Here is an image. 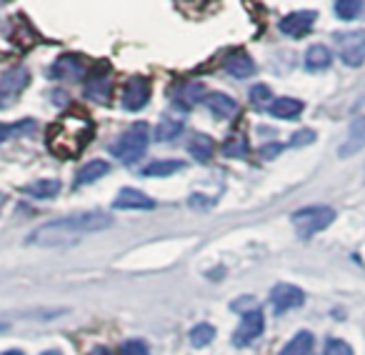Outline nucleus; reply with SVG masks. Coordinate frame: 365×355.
I'll return each instance as SVG.
<instances>
[{"label": "nucleus", "instance_id": "1", "mask_svg": "<svg viewBox=\"0 0 365 355\" xmlns=\"http://www.w3.org/2000/svg\"><path fill=\"white\" fill-rule=\"evenodd\" d=\"M113 218L108 213H73L66 218H56L43 223L41 228H36L28 238V245H38V248H68V245H76L78 240L88 238L93 233H101V230L110 228Z\"/></svg>", "mask_w": 365, "mask_h": 355}, {"label": "nucleus", "instance_id": "2", "mask_svg": "<svg viewBox=\"0 0 365 355\" xmlns=\"http://www.w3.org/2000/svg\"><path fill=\"white\" fill-rule=\"evenodd\" d=\"M93 125L91 120L81 115H66L63 120H58L51 128L48 135V145L56 155L61 158H76L81 150H86V145L91 143Z\"/></svg>", "mask_w": 365, "mask_h": 355}, {"label": "nucleus", "instance_id": "3", "mask_svg": "<svg viewBox=\"0 0 365 355\" xmlns=\"http://www.w3.org/2000/svg\"><path fill=\"white\" fill-rule=\"evenodd\" d=\"M148 143H150V128H148L145 123H133V125L113 143L110 153L123 165H133V163H138L145 155Z\"/></svg>", "mask_w": 365, "mask_h": 355}, {"label": "nucleus", "instance_id": "4", "mask_svg": "<svg viewBox=\"0 0 365 355\" xmlns=\"http://www.w3.org/2000/svg\"><path fill=\"white\" fill-rule=\"evenodd\" d=\"M335 220V210L328 205H308V208H300L293 213L290 223L298 230L300 238H313L315 233L325 230Z\"/></svg>", "mask_w": 365, "mask_h": 355}, {"label": "nucleus", "instance_id": "5", "mask_svg": "<svg viewBox=\"0 0 365 355\" xmlns=\"http://www.w3.org/2000/svg\"><path fill=\"white\" fill-rule=\"evenodd\" d=\"M338 58L348 68H360L365 63V31H348L335 36Z\"/></svg>", "mask_w": 365, "mask_h": 355}, {"label": "nucleus", "instance_id": "6", "mask_svg": "<svg viewBox=\"0 0 365 355\" xmlns=\"http://www.w3.org/2000/svg\"><path fill=\"white\" fill-rule=\"evenodd\" d=\"M265 330V313L260 308H250L243 313V318H240L238 328H235L233 333V345L235 348H248V345H253L255 340L263 335Z\"/></svg>", "mask_w": 365, "mask_h": 355}, {"label": "nucleus", "instance_id": "7", "mask_svg": "<svg viewBox=\"0 0 365 355\" xmlns=\"http://www.w3.org/2000/svg\"><path fill=\"white\" fill-rule=\"evenodd\" d=\"M31 83L28 68H13L0 76V108H11Z\"/></svg>", "mask_w": 365, "mask_h": 355}, {"label": "nucleus", "instance_id": "8", "mask_svg": "<svg viewBox=\"0 0 365 355\" xmlns=\"http://www.w3.org/2000/svg\"><path fill=\"white\" fill-rule=\"evenodd\" d=\"M150 93L153 86L148 78L143 76H133L125 81V88H123V108L130 113H138L150 103Z\"/></svg>", "mask_w": 365, "mask_h": 355}, {"label": "nucleus", "instance_id": "9", "mask_svg": "<svg viewBox=\"0 0 365 355\" xmlns=\"http://www.w3.org/2000/svg\"><path fill=\"white\" fill-rule=\"evenodd\" d=\"M270 300H273V308L278 315L288 313V310H295L305 303V293L298 288V285L290 283H278L270 293Z\"/></svg>", "mask_w": 365, "mask_h": 355}, {"label": "nucleus", "instance_id": "10", "mask_svg": "<svg viewBox=\"0 0 365 355\" xmlns=\"http://www.w3.org/2000/svg\"><path fill=\"white\" fill-rule=\"evenodd\" d=\"M83 91L91 101L96 103H108L110 101V93H113V76L103 68H96L91 76H86L83 81Z\"/></svg>", "mask_w": 365, "mask_h": 355}, {"label": "nucleus", "instance_id": "11", "mask_svg": "<svg viewBox=\"0 0 365 355\" xmlns=\"http://www.w3.org/2000/svg\"><path fill=\"white\" fill-rule=\"evenodd\" d=\"M315 18H318L315 11H295L278 23V31L288 38H303L305 33H310V28L315 26Z\"/></svg>", "mask_w": 365, "mask_h": 355}, {"label": "nucleus", "instance_id": "12", "mask_svg": "<svg viewBox=\"0 0 365 355\" xmlns=\"http://www.w3.org/2000/svg\"><path fill=\"white\" fill-rule=\"evenodd\" d=\"M203 101H205V88L203 83H195V81L180 83L175 88V93H173V103H175L178 110H190V108H195Z\"/></svg>", "mask_w": 365, "mask_h": 355}, {"label": "nucleus", "instance_id": "13", "mask_svg": "<svg viewBox=\"0 0 365 355\" xmlns=\"http://www.w3.org/2000/svg\"><path fill=\"white\" fill-rule=\"evenodd\" d=\"M155 205L158 203L150 195H145L138 188H123L118 193V198L113 200V208L115 210H153Z\"/></svg>", "mask_w": 365, "mask_h": 355}, {"label": "nucleus", "instance_id": "14", "mask_svg": "<svg viewBox=\"0 0 365 355\" xmlns=\"http://www.w3.org/2000/svg\"><path fill=\"white\" fill-rule=\"evenodd\" d=\"M365 148V115H360L358 120H353V125L348 128V135L340 143L338 155L340 158H353L355 153H360Z\"/></svg>", "mask_w": 365, "mask_h": 355}, {"label": "nucleus", "instance_id": "15", "mask_svg": "<svg viewBox=\"0 0 365 355\" xmlns=\"http://www.w3.org/2000/svg\"><path fill=\"white\" fill-rule=\"evenodd\" d=\"M51 78L56 81H81L83 78V63L78 56H61L51 68Z\"/></svg>", "mask_w": 365, "mask_h": 355}, {"label": "nucleus", "instance_id": "16", "mask_svg": "<svg viewBox=\"0 0 365 355\" xmlns=\"http://www.w3.org/2000/svg\"><path fill=\"white\" fill-rule=\"evenodd\" d=\"M203 103L215 118H220V120H230V118H235V113H238V103L230 96H225V93H208Z\"/></svg>", "mask_w": 365, "mask_h": 355}, {"label": "nucleus", "instance_id": "17", "mask_svg": "<svg viewBox=\"0 0 365 355\" xmlns=\"http://www.w3.org/2000/svg\"><path fill=\"white\" fill-rule=\"evenodd\" d=\"M225 71L233 78H238V81H245V78L255 76V61L245 51H235L225 58Z\"/></svg>", "mask_w": 365, "mask_h": 355}, {"label": "nucleus", "instance_id": "18", "mask_svg": "<svg viewBox=\"0 0 365 355\" xmlns=\"http://www.w3.org/2000/svg\"><path fill=\"white\" fill-rule=\"evenodd\" d=\"M305 71L308 73H323L330 68V63H333V53H330L328 46H323V43H315V46H310L308 51H305Z\"/></svg>", "mask_w": 365, "mask_h": 355}, {"label": "nucleus", "instance_id": "19", "mask_svg": "<svg viewBox=\"0 0 365 355\" xmlns=\"http://www.w3.org/2000/svg\"><path fill=\"white\" fill-rule=\"evenodd\" d=\"M303 101H298V98H290V96H283V98H275L273 103L268 106V113L273 118H278V120H295V118H300V113H303Z\"/></svg>", "mask_w": 365, "mask_h": 355}, {"label": "nucleus", "instance_id": "20", "mask_svg": "<svg viewBox=\"0 0 365 355\" xmlns=\"http://www.w3.org/2000/svg\"><path fill=\"white\" fill-rule=\"evenodd\" d=\"M108 173H110V163L108 160H101V158H96V160H88L86 165L78 170L76 175V188H81V185H93L98 183L101 178H106Z\"/></svg>", "mask_w": 365, "mask_h": 355}, {"label": "nucleus", "instance_id": "21", "mask_svg": "<svg viewBox=\"0 0 365 355\" xmlns=\"http://www.w3.org/2000/svg\"><path fill=\"white\" fill-rule=\"evenodd\" d=\"M23 193L31 195V198H36V200H51L61 193V180H56V178L33 180V183H28L26 188H23Z\"/></svg>", "mask_w": 365, "mask_h": 355}, {"label": "nucleus", "instance_id": "22", "mask_svg": "<svg viewBox=\"0 0 365 355\" xmlns=\"http://www.w3.org/2000/svg\"><path fill=\"white\" fill-rule=\"evenodd\" d=\"M188 153L193 155V160L210 163V158H213V153H215V140L210 135H205V133H195L188 140Z\"/></svg>", "mask_w": 365, "mask_h": 355}, {"label": "nucleus", "instance_id": "23", "mask_svg": "<svg viewBox=\"0 0 365 355\" xmlns=\"http://www.w3.org/2000/svg\"><path fill=\"white\" fill-rule=\"evenodd\" d=\"M313 345H315V338L310 330H298L288 343L283 345L278 355H310L313 353Z\"/></svg>", "mask_w": 365, "mask_h": 355}, {"label": "nucleus", "instance_id": "24", "mask_svg": "<svg viewBox=\"0 0 365 355\" xmlns=\"http://www.w3.org/2000/svg\"><path fill=\"white\" fill-rule=\"evenodd\" d=\"M182 128H185V120H182L180 115H163V120L158 123V128H155V140L158 143L175 140L182 133Z\"/></svg>", "mask_w": 365, "mask_h": 355}, {"label": "nucleus", "instance_id": "25", "mask_svg": "<svg viewBox=\"0 0 365 355\" xmlns=\"http://www.w3.org/2000/svg\"><path fill=\"white\" fill-rule=\"evenodd\" d=\"M185 163L182 160H153L143 168V175L145 178H168V175H175L178 170H182Z\"/></svg>", "mask_w": 365, "mask_h": 355}, {"label": "nucleus", "instance_id": "26", "mask_svg": "<svg viewBox=\"0 0 365 355\" xmlns=\"http://www.w3.org/2000/svg\"><path fill=\"white\" fill-rule=\"evenodd\" d=\"M248 153H250V143L243 133H233V135L223 143V155H228V158H245Z\"/></svg>", "mask_w": 365, "mask_h": 355}, {"label": "nucleus", "instance_id": "27", "mask_svg": "<svg viewBox=\"0 0 365 355\" xmlns=\"http://www.w3.org/2000/svg\"><path fill=\"white\" fill-rule=\"evenodd\" d=\"M188 335H190V345H193V348H208L215 340V328L210 323H198L190 328Z\"/></svg>", "mask_w": 365, "mask_h": 355}, {"label": "nucleus", "instance_id": "28", "mask_svg": "<svg viewBox=\"0 0 365 355\" xmlns=\"http://www.w3.org/2000/svg\"><path fill=\"white\" fill-rule=\"evenodd\" d=\"M363 11V0H335V16L340 21H355Z\"/></svg>", "mask_w": 365, "mask_h": 355}, {"label": "nucleus", "instance_id": "29", "mask_svg": "<svg viewBox=\"0 0 365 355\" xmlns=\"http://www.w3.org/2000/svg\"><path fill=\"white\" fill-rule=\"evenodd\" d=\"M250 103L255 108H268L273 103V91L268 86H263V83H258V86L250 88Z\"/></svg>", "mask_w": 365, "mask_h": 355}, {"label": "nucleus", "instance_id": "30", "mask_svg": "<svg viewBox=\"0 0 365 355\" xmlns=\"http://www.w3.org/2000/svg\"><path fill=\"white\" fill-rule=\"evenodd\" d=\"M36 128V120H23V123H0V143L8 140L11 135H16V133H26V130H33Z\"/></svg>", "mask_w": 365, "mask_h": 355}, {"label": "nucleus", "instance_id": "31", "mask_svg": "<svg viewBox=\"0 0 365 355\" xmlns=\"http://www.w3.org/2000/svg\"><path fill=\"white\" fill-rule=\"evenodd\" d=\"M120 355H150V348H148L145 340L140 338H130L120 345Z\"/></svg>", "mask_w": 365, "mask_h": 355}, {"label": "nucleus", "instance_id": "32", "mask_svg": "<svg viewBox=\"0 0 365 355\" xmlns=\"http://www.w3.org/2000/svg\"><path fill=\"white\" fill-rule=\"evenodd\" d=\"M323 355H353V348H350V345L345 343V340H340V338H328Z\"/></svg>", "mask_w": 365, "mask_h": 355}, {"label": "nucleus", "instance_id": "33", "mask_svg": "<svg viewBox=\"0 0 365 355\" xmlns=\"http://www.w3.org/2000/svg\"><path fill=\"white\" fill-rule=\"evenodd\" d=\"M310 143H315V130L305 128V130L293 133V138H290L288 145H290V148H303V145H310Z\"/></svg>", "mask_w": 365, "mask_h": 355}, {"label": "nucleus", "instance_id": "34", "mask_svg": "<svg viewBox=\"0 0 365 355\" xmlns=\"http://www.w3.org/2000/svg\"><path fill=\"white\" fill-rule=\"evenodd\" d=\"M280 153H283V145H280V143H268V145L260 148V155H263L265 160H273V158H278Z\"/></svg>", "mask_w": 365, "mask_h": 355}, {"label": "nucleus", "instance_id": "35", "mask_svg": "<svg viewBox=\"0 0 365 355\" xmlns=\"http://www.w3.org/2000/svg\"><path fill=\"white\" fill-rule=\"evenodd\" d=\"M88 355H113V350L106 348V345H96V348H93Z\"/></svg>", "mask_w": 365, "mask_h": 355}, {"label": "nucleus", "instance_id": "36", "mask_svg": "<svg viewBox=\"0 0 365 355\" xmlns=\"http://www.w3.org/2000/svg\"><path fill=\"white\" fill-rule=\"evenodd\" d=\"M0 355H26L23 350H6V353H0Z\"/></svg>", "mask_w": 365, "mask_h": 355}, {"label": "nucleus", "instance_id": "37", "mask_svg": "<svg viewBox=\"0 0 365 355\" xmlns=\"http://www.w3.org/2000/svg\"><path fill=\"white\" fill-rule=\"evenodd\" d=\"M41 355H63L61 350H46V353H41Z\"/></svg>", "mask_w": 365, "mask_h": 355}, {"label": "nucleus", "instance_id": "38", "mask_svg": "<svg viewBox=\"0 0 365 355\" xmlns=\"http://www.w3.org/2000/svg\"><path fill=\"white\" fill-rule=\"evenodd\" d=\"M3 205H6V195L0 193V210H3Z\"/></svg>", "mask_w": 365, "mask_h": 355}]
</instances>
